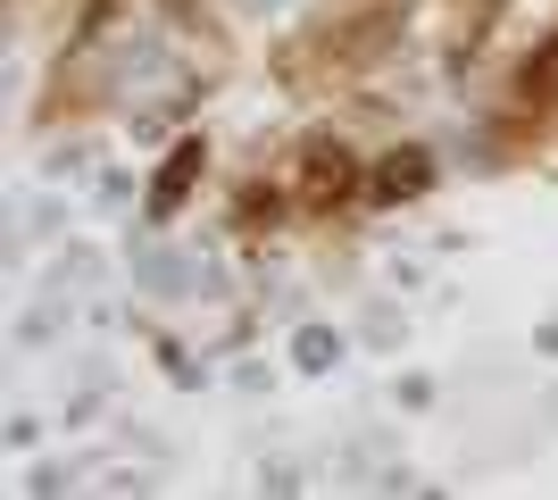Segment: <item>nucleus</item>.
Returning <instances> with one entry per match:
<instances>
[{"mask_svg":"<svg viewBox=\"0 0 558 500\" xmlns=\"http://www.w3.org/2000/svg\"><path fill=\"white\" fill-rule=\"evenodd\" d=\"M359 184H367V175H359V159H350L342 143H308L301 150V200L308 209H333V200H350Z\"/></svg>","mask_w":558,"mask_h":500,"instance_id":"f257e3e1","label":"nucleus"},{"mask_svg":"<svg viewBox=\"0 0 558 500\" xmlns=\"http://www.w3.org/2000/svg\"><path fill=\"white\" fill-rule=\"evenodd\" d=\"M425 184H434V159H425V150H392V159H375V175H367V200L400 209V200H417Z\"/></svg>","mask_w":558,"mask_h":500,"instance_id":"f03ea898","label":"nucleus"},{"mask_svg":"<svg viewBox=\"0 0 558 500\" xmlns=\"http://www.w3.org/2000/svg\"><path fill=\"white\" fill-rule=\"evenodd\" d=\"M201 159H209V150L201 143H175L167 150V167H159V184H150V209H184V192H192V175H201Z\"/></svg>","mask_w":558,"mask_h":500,"instance_id":"7ed1b4c3","label":"nucleus"},{"mask_svg":"<svg viewBox=\"0 0 558 500\" xmlns=\"http://www.w3.org/2000/svg\"><path fill=\"white\" fill-rule=\"evenodd\" d=\"M525 93H534V100H558V34H550V50H534V68H525Z\"/></svg>","mask_w":558,"mask_h":500,"instance_id":"20e7f679","label":"nucleus"}]
</instances>
